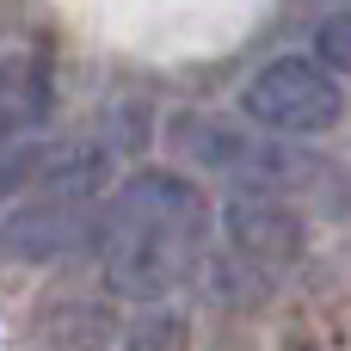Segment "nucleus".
Returning a JSON list of instances; mask_svg holds the SVG:
<instances>
[{
	"mask_svg": "<svg viewBox=\"0 0 351 351\" xmlns=\"http://www.w3.org/2000/svg\"><path fill=\"white\" fill-rule=\"evenodd\" d=\"M49 105H56V80L43 49H25V43L0 49V142L37 136L49 123Z\"/></svg>",
	"mask_w": 351,
	"mask_h": 351,
	"instance_id": "7",
	"label": "nucleus"
},
{
	"mask_svg": "<svg viewBox=\"0 0 351 351\" xmlns=\"http://www.w3.org/2000/svg\"><path fill=\"white\" fill-rule=\"evenodd\" d=\"M210 197L197 191V179H185L179 167H142L130 173L93 222V247H99V271L111 284V296L130 302H167L210 247Z\"/></svg>",
	"mask_w": 351,
	"mask_h": 351,
	"instance_id": "1",
	"label": "nucleus"
},
{
	"mask_svg": "<svg viewBox=\"0 0 351 351\" xmlns=\"http://www.w3.org/2000/svg\"><path fill=\"white\" fill-rule=\"evenodd\" d=\"M173 154H179L185 167L222 179V185L241 191V197H284V191H302V185L321 179V167H315L296 142H284V136H271V130H259V123H253V130H247V123H228V117H216V111H185V117H173Z\"/></svg>",
	"mask_w": 351,
	"mask_h": 351,
	"instance_id": "3",
	"label": "nucleus"
},
{
	"mask_svg": "<svg viewBox=\"0 0 351 351\" xmlns=\"http://www.w3.org/2000/svg\"><path fill=\"white\" fill-rule=\"evenodd\" d=\"M315 62L333 80H351V12H333L315 25Z\"/></svg>",
	"mask_w": 351,
	"mask_h": 351,
	"instance_id": "8",
	"label": "nucleus"
},
{
	"mask_svg": "<svg viewBox=\"0 0 351 351\" xmlns=\"http://www.w3.org/2000/svg\"><path fill=\"white\" fill-rule=\"evenodd\" d=\"M123 351H185V321L179 315H142L136 327H130V339H123Z\"/></svg>",
	"mask_w": 351,
	"mask_h": 351,
	"instance_id": "9",
	"label": "nucleus"
},
{
	"mask_svg": "<svg viewBox=\"0 0 351 351\" xmlns=\"http://www.w3.org/2000/svg\"><path fill=\"white\" fill-rule=\"evenodd\" d=\"M241 111H247V123H259V130L290 142V136L333 130L339 111H346V93L315 56H278L241 86Z\"/></svg>",
	"mask_w": 351,
	"mask_h": 351,
	"instance_id": "4",
	"label": "nucleus"
},
{
	"mask_svg": "<svg viewBox=\"0 0 351 351\" xmlns=\"http://www.w3.org/2000/svg\"><path fill=\"white\" fill-rule=\"evenodd\" d=\"M105 204V154L93 142H49L37 179L0 204V253L19 265H56L93 241Z\"/></svg>",
	"mask_w": 351,
	"mask_h": 351,
	"instance_id": "2",
	"label": "nucleus"
},
{
	"mask_svg": "<svg viewBox=\"0 0 351 351\" xmlns=\"http://www.w3.org/2000/svg\"><path fill=\"white\" fill-rule=\"evenodd\" d=\"M222 241H228V259H241L247 271H259V278H284L296 259H302V247H308V234H302V216L284 204V197H228L222 204Z\"/></svg>",
	"mask_w": 351,
	"mask_h": 351,
	"instance_id": "5",
	"label": "nucleus"
},
{
	"mask_svg": "<svg viewBox=\"0 0 351 351\" xmlns=\"http://www.w3.org/2000/svg\"><path fill=\"white\" fill-rule=\"evenodd\" d=\"M25 339L37 351H105L117 339V315L105 296H80V290H62L49 302L31 308L25 321Z\"/></svg>",
	"mask_w": 351,
	"mask_h": 351,
	"instance_id": "6",
	"label": "nucleus"
}]
</instances>
